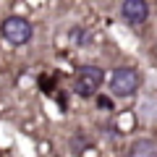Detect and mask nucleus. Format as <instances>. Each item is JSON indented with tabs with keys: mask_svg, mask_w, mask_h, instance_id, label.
I'll list each match as a JSON object with an SVG mask.
<instances>
[{
	"mask_svg": "<svg viewBox=\"0 0 157 157\" xmlns=\"http://www.w3.org/2000/svg\"><path fill=\"white\" fill-rule=\"evenodd\" d=\"M139 84H141L139 71H136V68H128V66L115 68L113 76H110V92H113V97H131L136 89H139Z\"/></svg>",
	"mask_w": 157,
	"mask_h": 157,
	"instance_id": "7ed1b4c3",
	"label": "nucleus"
},
{
	"mask_svg": "<svg viewBox=\"0 0 157 157\" xmlns=\"http://www.w3.org/2000/svg\"><path fill=\"white\" fill-rule=\"evenodd\" d=\"M121 16H123L126 24L136 26V24H144L147 16H149V6L144 0H123L121 3Z\"/></svg>",
	"mask_w": 157,
	"mask_h": 157,
	"instance_id": "20e7f679",
	"label": "nucleus"
},
{
	"mask_svg": "<svg viewBox=\"0 0 157 157\" xmlns=\"http://www.w3.org/2000/svg\"><path fill=\"white\" fill-rule=\"evenodd\" d=\"M0 34H3V39H6L8 45L21 47L34 37V26H32V21L24 18V16H8L6 21L0 24Z\"/></svg>",
	"mask_w": 157,
	"mask_h": 157,
	"instance_id": "f03ea898",
	"label": "nucleus"
},
{
	"mask_svg": "<svg viewBox=\"0 0 157 157\" xmlns=\"http://www.w3.org/2000/svg\"><path fill=\"white\" fill-rule=\"evenodd\" d=\"M128 157H157V144L152 139H136L128 149Z\"/></svg>",
	"mask_w": 157,
	"mask_h": 157,
	"instance_id": "39448f33",
	"label": "nucleus"
},
{
	"mask_svg": "<svg viewBox=\"0 0 157 157\" xmlns=\"http://www.w3.org/2000/svg\"><path fill=\"white\" fill-rule=\"evenodd\" d=\"M105 84V71L97 66H81L73 73V92L78 97H94Z\"/></svg>",
	"mask_w": 157,
	"mask_h": 157,
	"instance_id": "f257e3e1",
	"label": "nucleus"
}]
</instances>
